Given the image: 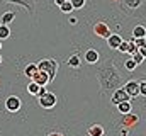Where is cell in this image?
Returning a JSON list of instances; mask_svg holds the SVG:
<instances>
[{
	"instance_id": "603a6c76",
	"label": "cell",
	"mask_w": 146,
	"mask_h": 136,
	"mask_svg": "<svg viewBox=\"0 0 146 136\" xmlns=\"http://www.w3.org/2000/svg\"><path fill=\"white\" fill-rule=\"evenodd\" d=\"M133 39H134V44H136L138 48L146 46V37H133Z\"/></svg>"
},
{
	"instance_id": "3957f363",
	"label": "cell",
	"mask_w": 146,
	"mask_h": 136,
	"mask_svg": "<svg viewBox=\"0 0 146 136\" xmlns=\"http://www.w3.org/2000/svg\"><path fill=\"white\" fill-rule=\"evenodd\" d=\"M5 109H7L9 112H17V111L21 109V99H19L17 95L7 97V101H5Z\"/></svg>"
},
{
	"instance_id": "7402d4cb",
	"label": "cell",
	"mask_w": 146,
	"mask_h": 136,
	"mask_svg": "<svg viewBox=\"0 0 146 136\" xmlns=\"http://www.w3.org/2000/svg\"><path fill=\"white\" fill-rule=\"evenodd\" d=\"M131 58L134 60V63H136V65H141V63L145 61V58H143V55H139V53H134V55H131Z\"/></svg>"
},
{
	"instance_id": "484cf974",
	"label": "cell",
	"mask_w": 146,
	"mask_h": 136,
	"mask_svg": "<svg viewBox=\"0 0 146 136\" xmlns=\"http://www.w3.org/2000/svg\"><path fill=\"white\" fill-rule=\"evenodd\" d=\"M141 3H143V0H129V2H127V5H129L131 9H136V7H139Z\"/></svg>"
},
{
	"instance_id": "5bb4252c",
	"label": "cell",
	"mask_w": 146,
	"mask_h": 136,
	"mask_svg": "<svg viewBox=\"0 0 146 136\" xmlns=\"http://www.w3.org/2000/svg\"><path fill=\"white\" fill-rule=\"evenodd\" d=\"M37 70H39V68H37L36 63H29L27 67L24 68V75H26L27 78H33V77L36 75V71H37Z\"/></svg>"
},
{
	"instance_id": "52a82bcc",
	"label": "cell",
	"mask_w": 146,
	"mask_h": 136,
	"mask_svg": "<svg viewBox=\"0 0 146 136\" xmlns=\"http://www.w3.org/2000/svg\"><path fill=\"white\" fill-rule=\"evenodd\" d=\"M31 80L36 82L37 85H48V83H49V75H48L46 71H42V70H37L36 75H34Z\"/></svg>"
},
{
	"instance_id": "5b68a950",
	"label": "cell",
	"mask_w": 146,
	"mask_h": 136,
	"mask_svg": "<svg viewBox=\"0 0 146 136\" xmlns=\"http://www.w3.org/2000/svg\"><path fill=\"white\" fill-rule=\"evenodd\" d=\"M94 33L97 34L99 37H106V39H107L110 36V29L106 22H97V24L94 26Z\"/></svg>"
},
{
	"instance_id": "cb8c5ba5",
	"label": "cell",
	"mask_w": 146,
	"mask_h": 136,
	"mask_svg": "<svg viewBox=\"0 0 146 136\" xmlns=\"http://www.w3.org/2000/svg\"><path fill=\"white\" fill-rule=\"evenodd\" d=\"M136 67H138V65L134 63V60H133V58L126 61V70H129V71H134V70H136Z\"/></svg>"
},
{
	"instance_id": "44dd1931",
	"label": "cell",
	"mask_w": 146,
	"mask_h": 136,
	"mask_svg": "<svg viewBox=\"0 0 146 136\" xmlns=\"http://www.w3.org/2000/svg\"><path fill=\"white\" fill-rule=\"evenodd\" d=\"M73 5V10H78V9H82L83 5H85V0H70Z\"/></svg>"
},
{
	"instance_id": "83f0119b",
	"label": "cell",
	"mask_w": 146,
	"mask_h": 136,
	"mask_svg": "<svg viewBox=\"0 0 146 136\" xmlns=\"http://www.w3.org/2000/svg\"><path fill=\"white\" fill-rule=\"evenodd\" d=\"M46 92H48V90H46V85H41V87H39V92H37L36 97H41V95H44Z\"/></svg>"
},
{
	"instance_id": "e0dca14e",
	"label": "cell",
	"mask_w": 146,
	"mask_h": 136,
	"mask_svg": "<svg viewBox=\"0 0 146 136\" xmlns=\"http://www.w3.org/2000/svg\"><path fill=\"white\" fill-rule=\"evenodd\" d=\"M80 63H82V60H80L78 55H72V56L68 58V65H70L72 68H78L80 67Z\"/></svg>"
},
{
	"instance_id": "4316f807",
	"label": "cell",
	"mask_w": 146,
	"mask_h": 136,
	"mask_svg": "<svg viewBox=\"0 0 146 136\" xmlns=\"http://www.w3.org/2000/svg\"><path fill=\"white\" fill-rule=\"evenodd\" d=\"M139 95H146V80L139 82Z\"/></svg>"
},
{
	"instance_id": "4fadbf2b",
	"label": "cell",
	"mask_w": 146,
	"mask_h": 136,
	"mask_svg": "<svg viewBox=\"0 0 146 136\" xmlns=\"http://www.w3.org/2000/svg\"><path fill=\"white\" fill-rule=\"evenodd\" d=\"M122 123H124V126H133V124H136L138 123V116L136 114H124V117H122Z\"/></svg>"
},
{
	"instance_id": "f1b7e54d",
	"label": "cell",
	"mask_w": 146,
	"mask_h": 136,
	"mask_svg": "<svg viewBox=\"0 0 146 136\" xmlns=\"http://www.w3.org/2000/svg\"><path fill=\"white\" fill-rule=\"evenodd\" d=\"M138 53H139V55H143V58L146 60V46H143V48H138Z\"/></svg>"
},
{
	"instance_id": "9a60e30c",
	"label": "cell",
	"mask_w": 146,
	"mask_h": 136,
	"mask_svg": "<svg viewBox=\"0 0 146 136\" xmlns=\"http://www.w3.org/2000/svg\"><path fill=\"white\" fill-rule=\"evenodd\" d=\"M133 37H146V27L145 26H136L133 29Z\"/></svg>"
},
{
	"instance_id": "ba28073f",
	"label": "cell",
	"mask_w": 146,
	"mask_h": 136,
	"mask_svg": "<svg viewBox=\"0 0 146 136\" xmlns=\"http://www.w3.org/2000/svg\"><path fill=\"white\" fill-rule=\"evenodd\" d=\"M87 133L88 136H104L106 135V129H104V126H100V124H92L88 129H87Z\"/></svg>"
},
{
	"instance_id": "6da1fadb",
	"label": "cell",
	"mask_w": 146,
	"mask_h": 136,
	"mask_svg": "<svg viewBox=\"0 0 146 136\" xmlns=\"http://www.w3.org/2000/svg\"><path fill=\"white\" fill-rule=\"evenodd\" d=\"M37 68L42 70V71H46V73L49 75V83H51V82L54 80V77H56L58 63H56L54 60H41V61L37 63Z\"/></svg>"
},
{
	"instance_id": "d6986e66",
	"label": "cell",
	"mask_w": 146,
	"mask_h": 136,
	"mask_svg": "<svg viewBox=\"0 0 146 136\" xmlns=\"http://www.w3.org/2000/svg\"><path fill=\"white\" fill-rule=\"evenodd\" d=\"M60 9L65 12V14H70V12H73V5H72V2L70 0H66V2H63L61 5H60Z\"/></svg>"
},
{
	"instance_id": "8992f818",
	"label": "cell",
	"mask_w": 146,
	"mask_h": 136,
	"mask_svg": "<svg viewBox=\"0 0 146 136\" xmlns=\"http://www.w3.org/2000/svg\"><path fill=\"white\" fill-rule=\"evenodd\" d=\"M124 90L129 94V97H136V95H139V82H136V80L127 82V83L124 85Z\"/></svg>"
},
{
	"instance_id": "2e32d148",
	"label": "cell",
	"mask_w": 146,
	"mask_h": 136,
	"mask_svg": "<svg viewBox=\"0 0 146 136\" xmlns=\"http://www.w3.org/2000/svg\"><path fill=\"white\" fill-rule=\"evenodd\" d=\"M10 37V27L5 24H0V41L2 39H9Z\"/></svg>"
},
{
	"instance_id": "836d02e7",
	"label": "cell",
	"mask_w": 146,
	"mask_h": 136,
	"mask_svg": "<svg viewBox=\"0 0 146 136\" xmlns=\"http://www.w3.org/2000/svg\"><path fill=\"white\" fill-rule=\"evenodd\" d=\"M0 63H2V56H0Z\"/></svg>"
},
{
	"instance_id": "277c9868",
	"label": "cell",
	"mask_w": 146,
	"mask_h": 136,
	"mask_svg": "<svg viewBox=\"0 0 146 136\" xmlns=\"http://www.w3.org/2000/svg\"><path fill=\"white\" fill-rule=\"evenodd\" d=\"M112 104L114 105H117V104H121V102H126V101H131V97H129V94L124 90V89H119V90H115L114 92V95H112Z\"/></svg>"
},
{
	"instance_id": "7c38bea8",
	"label": "cell",
	"mask_w": 146,
	"mask_h": 136,
	"mask_svg": "<svg viewBox=\"0 0 146 136\" xmlns=\"http://www.w3.org/2000/svg\"><path fill=\"white\" fill-rule=\"evenodd\" d=\"M85 60H87L88 63H97V61H99V51L88 49V51L85 53Z\"/></svg>"
},
{
	"instance_id": "4dcf8cb0",
	"label": "cell",
	"mask_w": 146,
	"mask_h": 136,
	"mask_svg": "<svg viewBox=\"0 0 146 136\" xmlns=\"http://www.w3.org/2000/svg\"><path fill=\"white\" fill-rule=\"evenodd\" d=\"M46 136H65V135H61V133H49V135H46Z\"/></svg>"
},
{
	"instance_id": "30bf717a",
	"label": "cell",
	"mask_w": 146,
	"mask_h": 136,
	"mask_svg": "<svg viewBox=\"0 0 146 136\" xmlns=\"http://www.w3.org/2000/svg\"><path fill=\"white\" fill-rule=\"evenodd\" d=\"M131 109H133V105H131V101H126V102H121V104H117V111L124 116V114H129L131 112Z\"/></svg>"
},
{
	"instance_id": "d6a6232c",
	"label": "cell",
	"mask_w": 146,
	"mask_h": 136,
	"mask_svg": "<svg viewBox=\"0 0 146 136\" xmlns=\"http://www.w3.org/2000/svg\"><path fill=\"white\" fill-rule=\"evenodd\" d=\"M0 49H2V43H0Z\"/></svg>"
},
{
	"instance_id": "ffe728a7",
	"label": "cell",
	"mask_w": 146,
	"mask_h": 136,
	"mask_svg": "<svg viewBox=\"0 0 146 136\" xmlns=\"http://www.w3.org/2000/svg\"><path fill=\"white\" fill-rule=\"evenodd\" d=\"M127 53H129V55H134V53H138V46L134 44V39H131V41H129V46H127Z\"/></svg>"
},
{
	"instance_id": "8fae6325",
	"label": "cell",
	"mask_w": 146,
	"mask_h": 136,
	"mask_svg": "<svg viewBox=\"0 0 146 136\" xmlns=\"http://www.w3.org/2000/svg\"><path fill=\"white\" fill-rule=\"evenodd\" d=\"M15 19V14L14 12H3L2 17H0V24H5V26H10V22Z\"/></svg>"
},
{
	"instance_id": "9c48e42d",
	"label": "cell",
	"mask_w": 146,
	"mask_h": 136,
	"mask_svg": "<svg viewBox=\"0 0 146 136\" xmlns=\"http://www.w3.org/2000/svg\"><path fill=\"white\" fill-rule=\"evenodd\" d=\"M121 43H122V37L119 34H110L109 37H107V44H109V48H112V49H117Z\"/></svg>"
},
{
	"instance_id": "7a4b0ae2",
	"label": "cell",
	"mask_w": 146,
	"mask_h": 136,
	"mask_svg": "<svg viewBox=\"0 0 146 136\" xmlns=\"http://www.w3.org/2000/svg\"><path fill=\"white\" fill-rule=\"evenodd\" d=\"M37 99H39V105L44 107V109H51V107L56 105V95L53 92H46L44 95H41Z\"/></svg>"
},
{
	"instance_id": "f546056e",
	"label": "cell",
	"mask_w": 146,
	"mask_h": 136,
	"mask_svg": "<svg viewBox=\"0 0 146 136\" xmlns=\"http://www.w3.org/2000/svg\"><path fill=\"white\" fill-rule=\"evenodd\" d=\"M70 24H78V19L76 17H70Z\"/></svg>"
},
{
	"instance_id": "1f68e13d",
	"label": "cell",
	"mask_w": 146,
	"mask_h": 136,
	"mask_svg": "<svg viewBox=\"0 0 146 136\" xmlns=\"http://www.w3.org/2000/svg\"><path fill=\"white\" fill-rule=\"evenodd\" d=\"M63 2H66V0H54V3H56V5H58V7H60V5H61V3H63Z\"/></svg>"
},
{
	"instance_id": "d4e9b609",
	"label": "cell",
	"mask_w": 146,
	"mask_h": 136,
	"mask_svg": "<svg viewBox=\"0 0 146 136\" xmlns=\"http://www.w3.org/2000/svg\"><path fill=\"white\" fill-rule=\"evenodd\" d=\"M127 46H129V41H124V39H122V43L119 44L117 49H119L121 53H127Z\"/></svg>"
},
{
	"instance_id": "ac0fdd59",
	"label": "cell",
	"mask_w": 146,
	"mask_h": 136,
	"mask_svg": "<svg viewBox=\"0 0 146 136\" xmlns=\"http://www.w3.org/2000/svg\"><path fill=\"white\" fill-rule=\"evenodd\" d=\"M39 87H41V85H37L36 82H29V85H27V92H29L31 95H34V97H36L37 92H39Z\"/></svg>"
}]
</instances>
